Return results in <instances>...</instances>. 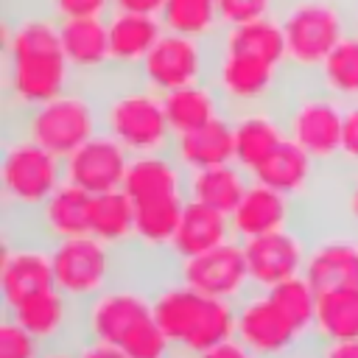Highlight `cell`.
I'll list each match as a JSON object with an SVG mask.
<instances>
[{"instance_id": "22", "label": "cell", "mask_w": 358, "mask_h": 358, "mask_svg": "<svg viewBox=\"0 0 358 358\" xmlns=\"http://www.w3.org/2000/svg\"><path fill=\"white\" fill-rule=\"evenodd\" d=\"M327 171L305 151V148H299L296 143H291V140H285L255 173H252V179L255 182H263V185H268V187H274V190H280V193H285V196H291L294 201H299L302 207L310 201V196L316 193V185H319V179L324 176Z\"/></svg>"}, {"instance_id": "9", "label": "cell", "mask_w": 358, "mask_h": 358, "mask_svg": "<svg viewBox=\"0 0 358 358\" xmlns=\"http://www.w3.org/2000/svg\"><path fill=\"white\" fill-rule=\"evenodd\" d=\"M288 140L305 148L327 173L341 171V123L344 103L324 92L313 78H294L277 103Z\"/></svg>"}, {"instance_id": "33", "label": "cell", "mask_w": 358, "mask_h": 358, "mask_svg": "<svg viewBox=\"0 0 358 358\" xmlns=\"http://www.w3.org/2000/svg\"><path fill=\"white\" fill-rule=\"evenodd\" d=\"M165 31L213 42L221 34L218 0H168L159 14Z\"/></svg>"}, {"instance_id": "32", "label": "cell", "mask_w": 358, "mask_h": 358, "mask_svg": "<svg viewBox=\"0 0 358 358\" xmlns=\"http://www.w3.org/2000/svg\"><path fill=\"white\" fill-rule=\"evenodd\" d=\"M313 81L341 103L358 101V31L355 28L327 53Z\"/></svg>"}, {"instance_id": "14", "label": "cell", "mask_w": 358, "mask_h": 358, "mask_svg": "<svg viewBox=\"0 0 358 358\" xmlns=\"http://www.w3.org/2000/svg\"><path fill=\"white\" fill-rule=\"evenodd\" d=\"M168 266L185 285H190L199 294L215 296V299L238 302L241 296H246L252 291L243 243L238 238H232L204 255L185 257V260H176Z\"/></svg>"}, {"instance_id": "24", "label": "cell", "mask_w": 358, "mask_h": 358, "mask_svg": "<svg viewBox=\"0 0 358 358\" xmlns=\"http://www.w3.org/2000/svg\"><path fill=\"white\" fill-rule=\"evenodd\" d=\"M22 227L48 243L87 235L90 232V193H84L81 187L70 182H62L50 193V199L34 213V218Z\"/></svg>"}, {"instance_id": "1", "label": "cell", "mask_w": 358, "mask_h": 358, "mask_svg": "<svg viewBox=\"0 0 358 358\" xmlns=\"http://www.w3.org/2000/svg\"><path fill=\"white\" fill-rule=\"evenodd\" d=\"M0 50L6 120L20 117L78 84L62 45V22L39 3L6 14Z\"/></svg>"}, {"instance_id": "18", "label": "cell", "mask_w": 358, "mask_h": 358, "mask_svg": "<svg viewBox=\"0 0 358 358\" xmlns=\"http://www.w3.org/2000/svg\"><path fill=\"white\" fill-rule=\"evenodd\" d=\"M3 313L14 316L42 347L81 341V305L62 294L56 285L28 296L25 302Z\"/></svg>"}, {"instance_id": "44", "label": "cell", "mask_w": 358, "mask_h": 358, "mask_svg": "<svg viewBox=\"0 0 358 358\" xmlns=\"http://www.w3.org/2000/svg\"><path fill=\"white\" fill-rule=\"evenodd\" d=\"M39 358H78V341H70V344H53V347H45Z\"/></svg>"}, {"instance_id": "43", "label": "cell", "mask_w": 358, "mask_h": 358, "mask_svg": "<svg viewBox=\"0 0 358 358\" xmlns=\"http://www.w3.org/2000/svg\"><path fill=\"white\" fill-rule=\"evenodd\" d=\"M319 355H322V358H358V338H352V341H327V344H319Z\"/></svg>"}, {"instance_id": "15", "label": "cell", "mask_w": 358, "mask_h": 358, "mask_svg": "<svg viewBox=\"0 0 358 358\" xmlns=\"http://www.w3.org/2000/svg\"><path fill=\"white\" fill-rule=\"evenodd\" d=\"M241 243H243L252 288L268 291V288L302 274L310 232L305 229V224H296V227L277 229V232L249 238V241H241Z\"/></svg>"}, {"instance_id": "13", "label": "cell", "mask_w": 358, "mask_h": 358, "mask_svg": "<svg viewBox=\"0 0 358 358\" xmlns=\"http://www.w3.org/2000/svg\"><path fill=\"white\" fill-rule=\"evenodd\" d=\"M210 67H213V42L165 31L157 39V45L151 48V53L143 62L137 76L148 87H154L157 92L165 95L171 90H182V87L207 81Z\"/></svg>"}, {"instance_id": "39", "label": "cell", "mask_w": 358, "mask_h": 358, "mask_svg": "<svg viewBox=\"0 0 358 358\" xmlns=\"http://www.w3.org/2000/svg\"><path fill=\"white\" fill-rule=\"evenodd\" d=\"M341 173L344 182L338 190V213H341L338 224L358 232V171H341Z\"/></svg>"}, {"instance_id": "42", "label": "cell", "mask_w": 358, "mask_h": 358, "mask_svg": "<svg viewBox=\"0 0 358 358\" xmlns=\"http://www.w3.org/2000/svg\"><path fill=\"white\" fill-rule=\"evenodd\" d=\"M193 358H255V355L232 336V338H227V341H221V344H215V347H210V350H204Z\"/></svg>"}, {"instance_id": "12", "label": "cell", "mask_w": 358, "mask_h": 358, "mask_svg": "<svg viewBox=\"0 0 358 358\" xmlns=\"http://www.w3.org/2000/svg\"><path fill=\"white\" fill-rule=\"evenodd\" d=\"M235 338L255 358H291L296 350L313 344L296 333L263 288H252L235 302Z\"/></svg>"}, {"instance_id": "5", "label": "cell", "mask_w": 358, "mask_h": 358, "mask_svg": "<svg viewBox=\"0 0 358 358\" xmlns=\"http://www.w3.org/2000/svg\"><path fill=\"white\" fill-rule=\"evenodd\" d=\"M101 129L112 134L131 157L171 151L173 131L168 126L162 92L134 73H112L101 87Z\"/></svg>"}, {"instance_id": "4", "label": "cell", "mask_w": 358, "mask_h": 358, "mask_svg": "<svg viewBox=\"0 0 358 358\" xmlns=\"http://www.w3.org/2000/svg\"><path fill=\"white\" fill-rule=\"evenodd\" d=\"M151 302L173 358H193L235 336V302L215 299L185 285L168 263L148 268Z\"/></svg>"}, {"instance_id": "17", "label": "cell", "mask_w": 358, "mask_h": 358, "mask_svg": "<svg viewBox=\"0 0 358 358\" xmlns=\"http://www.w3.org/2000/svg\"><path fill=\"white\" fill-rule=\"evenodd\" d=\"M131 154L103 129L64 157V182L81 187L90 196L120 190Z\"/></svg>"}, {"instance_id": "29", "label": "cell", "mask_w": 358, "mask_h": 358, "mask_svg": "<svg viewBox=\"0 0 358 358\" xmlns=\"http://www.w3.org/2000/svg\"><path fill=\"white\" fill-rule=\"evenodd\" d=\"M249 185H252L249 171H243L238 162H224L215 168L187 173V199L232 215L241 199L246 196Z\"/></svg>"}, {"instance_id": "25", "label": "cell", "mask_w": 358, "mask_h": 358, "mask_svg": "<svg viewBox=\"0 0 358 358\" xmlns=\"http://www.w3.org/2000/svg\"><path fill=\"white\" fill-rule=\"evenodd\" d=\"M232 238L235 235H232V224H229L227 213L187 199L185 213H182L179 227H176V235H173L171 249H168V263L204 255V252H210V249H215Z\"/></svg>"}, {"instance_id": "40", "label": "cell", "mask_w": 358, "mask_h": 358, "mask_svg": "<svg viewBox=\"0 0 358 358\" xmlns=\"http://www.w3.org/2000/svg\"><path fill=\"white\" fill-rule=\"evenodd\" d=\"M78 358H131L129 352H123L115 344L106 341H92V338H81L78 341Z\"/></svg>"}, {"instance_id": "7", "label": "cell", "mask_w": 358, "mask_h": 358, "mask_svg": "<svg viewBox=\"0 0 358 358\" xmlns=\"http://www.w3.org/2000/svg\"><path fill=\"white\" fill-rule=\"evenodd\" d=\"M277 20L294 78H313L327 53L352 31L350 0H282Z\"/></svg>"}, {"instance_id": "38", "label": "cell", "mask_w": 358, "mask_h": 358, "mask_svg": "<svg viewBox=\"0 0 358 358\" xmlns=\"http://www.w3.org/2000/svg\"><path fill=\"white\" fill-rule=\"evenodd\" d=\"M341 171H358V101L344 103L341 123Z\"/></svg>"}, {"instance_id": "21", "label": "cell", "mask_w": 358, "mask_h": 358, "mask_svg": "<svg viewBox=\"0 0 358 358\" xmlns=\"http://www.w3.org/2000/svg\"><path fill=\"white\" fill-rule=\"evenodd\" d=\"M232 134H235V162L249 173H255L288 140L280 106H255V109L232 112Z\"/></svg>"}, {"instance_id": "28", "label": "cell", "mask_w": 358, "mask_h": 358, "mask_svg": "<svg viewBox=\"0 0 358 358\" xmlns=\"http://www.w3.org/2000/svg\"><path fill=\"white\" fill-rule=\"evenodd\" d=\"M162 103H165V115H168V126H171L173 137L193 131V129H201V126L213 123L215 117L227 115V103L221 101V95L210 84V78L165 92Z\"/></svg>"}, {"instance_id": "10", "label": "cell", "mask_w": 358, "mask_h": 358, "mask_svg": "<svg viewBox=\"0 0 358 358\" xmlns=\"http://www.w3.org/2000/svg\"><path fill=\"white\" fill-rule=\"evenodd\" d=\"M53 257V285L67 294L73 302L87 305L117 280L134 271L140 257L126 249H115L95 235H78L59 243H50Z\"/></svg>"}, {"instance_id": "23", "label": "cell", "mask_w": 358, "mask_h": 358, "mask_svg": "<svg viewBox=\"0 0 358 358\" xmlns=\"http://www.w3.org/2000/svg\"><path fill=\"white\" fill-rule=\"evenodd\" d=\"M109 56L112 73H140L143 62L148 59L157 39L165 34L159 17L148 14H129V11H109Z\"/></svg>"}, {"instance_id": "27", "label": "cell", "mask_w": 358, "mask_h": 358, "mask_svg": "<svg viewBox=\"0 0 358 358\" xmlns=\"http://www.w3.org/2000/svg\"><path fill=\"white\" fill-rule=\"evenodd\" d=\"M123 190L131 201L154 196H187V171L176 162L171 151L131 157Z\"/></svg>"}, {"instance_id": "37", "label": "cell", "mask_w": 358, "mask_h": 358, "mask_svg": "<svg viewBox=\"0 0 358 358\" xmlns=\"http://www.w3.org/2000/svg\"><path fill=\"white\" fill-rule=\"evenodd\" d=\"M45 11H50L59 22L84 20V17H109L112 0H34Z\"/></svg>"}, {"instance_id": "2", "label": "cell", "mask_w": 358, "mask_h": 358, "mask_svg": "<svg viewBox=\"0 0 358 358\" xmlns=\"http://www.w3.org/2000/svg\"><path fill=\"white\" fill-rule=\"evenodd\" d=\"M291 81L285 34L277 17L221 28L213 39L210 84L218 90L229 115L277 106Z\"/></svg>"}, {"instance_id": "36", "label": "cell", "mask_w": 358, "mask_h": 358, "mask_svg": "<svg viewBox=\"0 0 358 358\" xmlns=\"http://www.w3.org/2000/svg\"><path fill=\"white\" fill-rule=\"evenodd\" d=\"M42 344L8 313H3L0 322V358H39Z\"/></svg>"}, {"instance_id": "35", "label": "cell", "mask_w": 358, "mask_h": 358, "mask_svg": "<svg viewBox=\"0 0 358 358\" xmlns=\"http://www.w3.org/2000/svg\"><path fill=\"white\" fill-rule=\"evenodd\" d=\"M282 0H218V17L221 28L229 25H246L266 17H277Z\"/></svg>"}, {"instance_id": "26", "label": "cell", "mask_w": 358, "mask_h": 358, "mask_svg": "<svg viewBox=\"0 0 358 358\" xmlns=\"http://www.w3.org/2000/svg\"><path fill=\"white\" fill-rule=\"evenodd\" d=\"M171 154L176 162L193 173L204 168H215L224 162H235V134H232V115H221L213 123L176 134L171 143Z\"/></svg>"}, {"instance_id": "11", "label": "cell", "mask_w": 358, "mask_h": 358, "mask_svg": "<svg viewBox=\"0 0 358 358\" xmlns=\"http://www.w3.org/2000/svg\"><path fill=\"white\" fill-rule=\"evenodd\" d=\"M53 288L50 243L25 227L6 224L3 260H0V296L3 310L17 308L28 296Z\"/></svg>"}, {"instance_id": "6", "label": "cell", "mask_w": 358, "mask_h": 358, "mask_svg": "<svg viewBox=\"0 0 358 358\" xmlns=\"http://www.w3.org/2000/svg\"><path fill=\"white\" fill-rule=\"evenodd\" d=\"M64 182V159L17 129H6L0 151V196L6 224H28Z\"/></svg>"}, {"instance_id": "19", "label": "cell", "mask_w": 358, "mask_h": 358, "mask_svg": "<svg viewBox=\"0 0 358 358\" xmlns=\"http://www.w3.org/2000/svg\"><path fill=\"white\" fill-rule=\"evenodd\" d=\"M299 210H302V204L294 201L291 196L252 179L246 196L229 215L232 235L238 241H249V238H260V235H268L277 229L296 227V224H302Z\"/></svg>"}, {"instance_id": "31", "label": "cell", "mask_w": 358, "mask_h": 358, "mask_svg": "<svg viewBox=\"0 0 358 358\" xmlns=\"http://www.w3.org/2000/svg\"><path fill=\"white\" fill-rule=\"evenodd\" d=\"M313 336L319 344L358 338V285L319 294Z\"/></svg>"}, {"instance_id": "20", "label": "cell", "mask_w": 358, "mask_h": 358, "mask_svg": "<svg viewBox=\"0 0 358 358\" xmlns=\"http://www.w3.org/2000/svg\"><path fill=\"white\" fill-rule=\"evenodd\" d=\"M62 45L81 84L101 87L112 76L106 17H84L62 22Z\"/></svg>"}, {"instance_id": "34", "label": "cell", "mask_w": 358, "mask_h": 358, "mask_svg": "<svg viewBox=\"0 0 358 358\" xmlns=\"http://www.w3.org/2000/svg\"><path fill=\"white\" fill-rule=\"evenodd\" d=\"M268 296L274 299V305L285 313V319L296 327V333L305 338V341H316L313 336V327H316V302H319V294L316 288L299 274V277H291L274 288H268Z\"/></svg>"}, {"instance_id": "45", "label": "cell", "mask_w": 358, "mask_h": 358, "mask_svg": "<svg viewBox=\"0 0 358 358\" xmlns=\"http://www.w3.org/2000/svg\"><path fill=\"white\" fill-rule=\"evenodd\" d=\"M291 358H322V355H319V341H313V344H308V347L296 350Z\"/></svg>"}, {"instance_id": "47", "label": "cell", "mask_w": 358, "mask_h": 358, "mask_svg": "<svg viewBox=\"0 0 358 358\" xmlns=\"http://www.w3.org/2000/svg\"><path fill=\"white\" fill-rule=\"evenodd\" d=\"M168 358H173V355H168Z\"/></svg>"}, {"instance_id": "3", "label": "cell", "mask_w": 358, "mask_h": 358, "mask_svg": "<svg viewBox=\"0 0 358 358\" xmlns=\"http://www.w3.org/2000/svg\"><path fill=\"white\" fill-rule=\"evenodd\" d=\"M148 268H134L112 288L81 305V338L106 341L131 358H168L171 344L157 324Z\"/></svg>"}, {"instance_id": "30", "label": "cell", "mask_w": 358, "mask_h": 358, "mask_svg": "<svg viewBox=\"0 0 358 358\" xmlns=\"http://www.w3.org/2000/svg\"><path fill=\"white\" fill-rule=\"evenodd\" d=\"M90 235H95L98 241H103L115 249L131 252V246H134V201L129 199V193L123 187L90 196Z\"/></svg>"}, {"instance_id": "41", "label": "cell", "mask_w": 358, "mask_h": 358, "mask_svg": "<svg viewBox=\"0 0 358 358\" xmlns=\"http://www.w3.org/2000/svg\"><path fill=\"white\" fill-rule=\"evenodd\" d=\"M168 0H112V11H129V14H148L159 17Z\"/></svg>"}, {"instance_id": "46", "label": "cell", "mask_w": 358, "mask_h": 358, "mask_svg": "<svg viewBox=\"0 0 358 358\" xmlns=\"http://www.w3.org/2000/svg\"><path fill=\"white\" fill-rule=\"evenodd\" d=\"M350 11H352V28L358 31V0H350Z\"/></svg>"}, {"instance_id": "8", "label": "cell", "mask_w": 358, "mask_h": 358, "mask_svg": "<svg viewBox=\"0 0 358 358\" xmlns=\"http://www.w3.org/2000/svg\"><path fill=\"white\" fill-rule=\"evenodd\" d=\"M6 129H17L56 157L73 154L90 137L101 131V98L98 87L76 84L62 95L28 109L20 117L6 120Z\"/></svg>"}, {"instance_id": "16", "label": "cell", "mask_w": 358, "mask_h": 358, "mask_svg": "<svg viewBox=\"0 0 358 358\" xmlns=\"http://www.w3.org/2000/svg\"><path fill=\"white\" fill-rule=\"evenodd\" d=\"M302 277L322 291L355 288L358 285V232L344 224H330L327 229L310 232L308 257Z\"/></svg>"}]
</instances>
